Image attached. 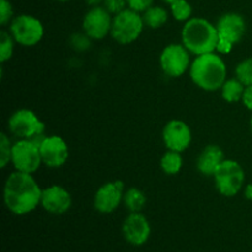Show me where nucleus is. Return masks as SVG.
I'll return each mask as SVG.
<instances>
[{"instance_id":"25","label":"nucleus","mask_w":252,"mask_h":252,"mask_svg":"<svg viewBox=\"0 0 252 252\" xmlns=\"http://www.w3.org/2000/svg\"><path fill=\"white\" fill-rule=\"evenodd\" d=\"M12 155V143L7 134L1 133L0 134V167L4 169L7 166L9 162H11Z\"/></svg>"},{"instance_id":"27","label":"nucleus","mask_w":252,"mask_h":252,"mask_svg":"<svg viewBox=\"0 0 252 252\" xmlns=\"http://www.w3.org/2000/svg\"><path fill=\"white\" fill-rule=\"evenodd\" d=\"M102 5L111 15L120 14L128 7L127 0H105Z\"/></svg>"},{"instance_id":"24","label":"nucleus","mask_w":252,"mask_h":252,"mask_svg":"<svg viewBox=\"0 0 252 252\" xmlns=\"http://www.w3.org/2000/svg\"><path fill=\"white\" fill-rule=\"evenodd\" d=\"M235 76L245 86L252 85V57L244 59L236 65Z\"/></svg>"},{"instance_id":"11","label":"nucleus","mask_w":252,"mask_h":252,"mask_svg":"<svg viewBox=\"0 0 252 252\" xmlns=\"http://www.w3.org/2000/svg\"><path fill=\"white\" fill-rule=\"evenodd\" d=\"M42 162L51 169H59L69 159V148L65 140L59 135L43 137L39 142Z\"/></svg>"},{"instance_id":"1","label":"nucleus","mask_w":252,"mask_h":252,"mask_svg":"<svg viewBox=\"0 0 252 252\" xmlns=\"http://www.w3.org/2000/svg\"><path fill=\"white\" fill-rule=\"evenodd\" d=\"M42 191L32 174L15 170L4 185L5 206L16 216L29 214L41 204Z\"/></svg>"},{"instance_id":"29","label":"nucleus","mask_w":252,"mask_h":252,"mask_svg":"<svg viewBox=\"0 0 252 252\" xmlns=\"http://www.w3.org/2000/svg\"><path fill=\"white\" fill-rule=\"evenodd\" d=\"M71 44L78 51H84V49H86L90 46V38L85 33L75 34L73 37V39H71Z\"/></svg>"},{"instance_id":"23","label":"nucleus","mask_w":252,"mask_h":252,"mask_svg":"<svg viewBox=\"0 0 252 252\" xmlns=\"http://www.w3.org/2000/svg\"><path fill=\"white\" fill-rule=\"evenodd\" d=\"M14 43L15 39L12 38L10 32H0V62L1 63L11 59L12 54H14Z\"/></svg>"},{"instance_id":"10","label":"nucleus","mask_w":252,"mask_h":252,"mask_svg":"<svg viewBox=\"0 0 252 252\" xmlns=\"http://www.w3.org/2000/svg\"><path fill=\"white\" fill-rule=\"evenodd\" d=\"M112 15L103 6H93L83 19L84 33L90 39L100 41L111 34L112 29Z\"/></svg>"},{"instance_id":"3","label":"nucleus","mask_w":252,"mask_h":252,"mask_svg":"<svg viewBox=\"0 0 252 252\" xmlns=\"http://www.w3.org/2000/svg\"><path fill=\"white\" fill-rule=\"evenodd\" d=\"M182 44L194 56L212 53L217 51L218 30L203 17H192L185 22L181 31Z\"/></svg>"},{"instance_id":"30","label":"nucleus","mask_w":252,"mask_h":252,"mask_svg":"<svg viewBox=\"0 0 252 252\" xmlns=\"http://www.w3.org/2000/svg\"><path fill=\"white\" fill-rule=\"evenodd\" d=\"M241 101H243L244 106L252 112V85L245 86V90H244V95Z\"/></svg>"},{"instance_id":"12","label":"nucleus","mask_w":252,"mask_h":252,"mask_svg":"<svg viewBox=\"0 0 252 252\" xmlns=\"http://www.w3.org/2000/svg\"><path fill=\"white\" fill-rule=\"evenodd\" d=\"M125 196V184L120 180L103 184L96 191L94 197V207L102 214H110L120 207Z\"/></svg>"},{"instance_id":"22","label":"nucleus","mask_w":252,"mask_h":252,"mask_svg":"<svg viewBox=\"0 0 252 252\" xmlns=\"http://www.w3.org/2000/svg\"><path fill=\"white\" fill-rule=\"evenodd\" d=\"M170 12L176 21L186 22L192 19V5L187 0H176L170 4Z\"/></svg>"},{"instance_id":"14","label":"nucleus","mask_w":252,"mask_h":252,"mask_svg":"<svg viewBox=\"0 0 252 252\" xmlns=\"http://www.w3.org/2000/svg\"><path fill=\"white\" fill-rule=\"evenodd\" d=\"M218 39L235 46L246 33V21L239 12H225L217 22Z\"/></svg>"},{"instance_id":"19","label":"nucleus","mask_w":252,"mask_h":252,"mask_svg":"<svg viewBox=\"0 0 252 252\" xmlns=\"http://www.w3.org/2000/svg\"><path fill=\"white\" fill-rule=\"evenodd\" d=\"M244 90H245V85L236 76L235 78L226 79L225 83L223 84L220 89L221 97L229 103L239 102L243 98Z\"/></svg>"},{"instance_id":"28","label":"nucleus","mask_w":252,"mask_h":252,"mask_svg":"<svg viewBox=\"0 0 252 252\" xmlns=\"http://www.w3.org/2000/svg\"><path fill=\"white\" fill-rule=\"evenodd\" d=\"M155 0H127L128 7L137 12H144L154 5Z\"/></svg>"},{"instance_id":"9","label":"nucleus","mask_w":252,"mask_h":252,"mask_svg":"<svg viewBox=\"0 0 252 252\" xmlns=\"http://www.w3.org/2000/svg\"><path fill=\"white\" fill-rule=\"evenodd\" d=\"M191 53L182 43L167 44L160 54V66L165 75L180 78L191 66Z\"/></svg>"},{"instance_id":"33","label":"nucleus","mask_w":252,"mask_h":252,"mask_svg":"<svg viewBox=\"0 0 252 252\" xmlns=\"http://www.w3.org/2000/svg\"><path fill=\"white\" fill-rule=\"evenodd\" d=\"M162 1H164V2H166V4H172V2H175V1H176V0H162Z\"/></svg>"},{"instance_id":"34","label":"nucleus","mask_w":252,"mask_h":252,"mask_svg":"<svg viewBox=\"0 0 252 252\" xmlns=\"http://www.w3.org/2000/svg\"><path fill=\"white\" fill-rule=\"evenodd\" d=\"M57 1H59V2H66V1H69V0H57Z\"/></svg>"},{"instance_id":"8","label":"nucleus","mask_w":252,"mask_h":252,"mask_svg":"<svg viewBox=\"0 0 252 252\" xmlns=\"http://www.w3.org/2000/svg\"><path fill=\"white\" fill-rule=\"evenodd\" d=\"M11 164L16 171L34 174L43 164L39 145L31 139L17 140L12 144Z\"/></svg>"},{"instance_id":"18","label":"nucleus","mask_w":252,"mask_h":252,"mask_svg":"<svg viewBox=\"0 0 252 252\" xmlns=\"http://www.w3.org/2000/svg\"><path fill=\"white\" fill-rule=\"evenodd\" d=\"M142 16L145 26L155 30L160 29V27L166 24L167 20H169V12L165 7L153 5L152 7H149V9L143 12Z\"/></svg>"},{"instance_id":"35","label":"nucleus","mask_w":252,"mask_h":252,"mask_svg":"<svg viewBox=\"0 0 252 252\" xmlns=\"http://www.w3.org/2000/svg\"><path fill=\"white\" fill-rule=\"evenodd\" d=\"M250 128H251V132H252V116H251V120H250Z\"/></svg>"},{"instance_id":"26","label":"nucleus","mask_w":252,"mask_h":252,"mask_svg":"<svg viewBox=\"0 0 252 252\" xmlns=\"http://www.w3.org/2000/svg\"><path fill=\"white\" fill-rule=\"evenodd\" d=\"M14 19V9L9 0H0V24L2 26L10 24Z\"/></svg>"},{"instance_id":"17","label":"nucleus","mask_w":252,"mask_h":252,"mask_svg":"<svg viewBox=\"0 0 252 252\" xmlns=\"http://www.w3.org/2000/svg\"><path fill=\"white\" fill-rule=\"evenodd\" d=\"M224 160L223 149L219 145L209 144L199 154L197 159V169L204 176H214Z\"/></svg>"},{"instance_id":"13","label":"nucleus","mask_w":252,"mask_h":252,"mask_svg":"<svg viewBox=\"0 0 252 252\" xmlns=\"http://www.w3.org/2000/svg\"><path fill=\"white\" fill-rule=\"evenodd\" d=\"M162 140L169 150L182 153L189 149L192 142L189 126L181 120H171L162 129Z\"/></svg>"},{"instance_id":"6","label":"nucleus","mask_w":252,"mask_h":252,"mask_svg":"<svg viewBox=\"0 0 252 252\" xmlns=\"http://www.w3.org/2000/svg\"><path fill=\"white\" fill-rule=\"evenodd\" d=\"M213 177L217 189L224 197L236 196L245 184V171L235 160H224Z\"/></svg>"},{"instance_id":"32","label":"nucleus","mask_w":252,"mask_h":252,"mask_svg":"<svg viewBox=\"0 0 252 252\" xmlns=\"http://www.w3.org/2000/svg\"><path fill=\"white\" fill-rule=\"evenodd\" d=\"M103 1H105V0H85L86 4L90 5L91 7H93V6H100L101 4H103Z\"/></svg>"},{"instance_id":"20","label":"nucleus","mask_w":252,"mask_h":252,"mask_svg":"<svg viewBox=\"0 0 252 252\" xmlns=\"http://www.w3.org/2000/svg\"><path fill=\"white\" fill-rule=\"evenodd\" d=\"M123 203L130 213L142 212V209L147 204V196L142 189H137V187H130L127 191H125Z\"/></svg>"},{"instance_id":"7","label":"nucleus","mask_w":252,"mask_h":252,"mask_svg":"<svg viewBox=\"0 0 252 252\" xmlns=\"http://www.w3.org/2000/svg\"><path fill=\"white\" fill-rule=\"evenodd\" d=\"M10 33L16 43L24 47H33L43 38L44 27L37 17L21 14L10 22Z\"/></svg>"},{"instance_id":"2","label":"nucleus","mask_w":252,"mask_h":252,"mask_svg":"<svg viewBox=\"0 0 252 252\" xmlns=\"http://www.w3.org/2000/svg\"><path fill=\"white\" fill-rule=\"evenodd\" d=\"M189 71L194 85L204 91L220 90L228 74L225 62L217 52L197 56Z\"/></svg>"},{"instance_id":"15","label":"nucleus","mask_w":252,"mask_h":252,"mask_svg":"<svg viewBox=\"0 0 252 252\" xmlns=\"http://www.w3.org/2000/svg\"><path fill=\"white\" fill-rule=\"evenodd\" d=\"M122 233L126 240L134 246H142L149 240L152 228L149 220L140 212L128 214L122 225Z\"/></svg>"},{"instance_id":"16","label":"nucleus","mask_w":252,"mask_h":252,"mask_svg":"<svg viewBox=\"0 0 252 252\" xmlns=\"http://www.w3.org/2000/svg\"><path fill=\"white\" fill-rule=\"evenodd\" d=\"M73 199L68 189L59 185H52L42 191L41 206L46 212L56 216L66 213L70 209Z\"/></svg>"},{"instance_id":"5","label":"nucleus","mask_w":252,"mask_h":252,"mask_svg":"<svg viewBox=\"0 0 252 252\" xmlns=\"http://www.w3.org/2000/svg\"><path fill=\"white\" fill-rule=\"evenodd\" d=\"M7 127L10 133L19 139H31L39 143L44 137V123L33 111L27 108L15 111L7 121Z\"/></svg>"},{"instance_id":"31","label":"nucleus","mask_w":252,"mask_h":252,"mask_svg":"<svg viewBox=\"0 0 252 252\" xmlns=\"http://www.w3.org/2000/svg\"><path fill=\"white\" fill-rule=\"evenodd\" d=\"M244 194H245V198L252 202V182L246 185L245 189H244Z\"/></svg>"},{"instance_id":"4","label":"nucleus","mask_w":252,"mask_h":252,"mask_svg":"<svg viewBox=\"0 0 252 252\" xmlns=\"http://www.w3.org/2000/svg\"><path fill=\"white\" fill-rule=\"evenodd\" d=\"M144 26L140 12L127 7L120 14L113 15L111 36L120 44L133 43L140 37Z\"/></svg>"},{"instance_id":"21","label":"nucleus","mask_w":252,"mask_h":252,"mask_svg":"<svg viewBox=\"0 0 252 252\" xmlns=\"http://www.w3.org/2000/svg\"><path fill=\"white\" fill-rule=\"evenodd\" d=\"M184 159L181 157V153L174 152V150H167L162 155L160 160V167L166 175H177L182 169Z\"/></svg>"}]
</instances>
